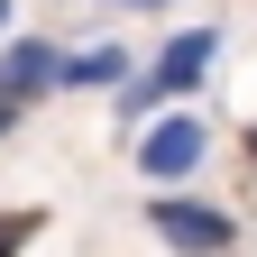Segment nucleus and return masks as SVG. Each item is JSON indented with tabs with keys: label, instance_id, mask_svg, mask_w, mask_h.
<instances>
[{
	"label": "nucleus",
	"instance_id": "1",
	"mask_svg": "<svg viewBox=\"0 0 257 257\" xmlns=\"http://www.w3.org/2000/svg\"><path fill=\"white\" fill-rule=\"evenodd\" d=\"M211 64H220V28H175V37L156 46L147 74H128V83L110 92V119L138 138V128L166 110V101H184V92H202V83H211Z\"/></svg>",
	"mask_w": 257,
	"mask_h": 257
},
{
	"label": "nucleus",
	"instance_id": "2",
	"mask_svg": "<svg viewBox=\"0 0 257 257\" xmlns=\"http://www.w3.org/2000/svg\"><path fill=\"white\" fill-rule=\"evenodd\" d=\"M211 166V119L202 110H156L138 128V184H184Z\"/></svg>",
	"mask_w": 257,
	"mask_h": 257
},
{
	"label": "nucleus",
	"instance_id": "3",
	"mask_svg": "<svg viewBox=\"0 0 257 257\" xmlns=\"http://www.w3.org/2000/svg\"><path fill=\"white\" fill-rule=\"evenodd\" d=\"M147 230L166 239L175 257H230L239 248V220L220 211V202H193V193H156V202H147Z\"/></svg>",
	"mask_w": 257,
	"mask_h": 257
},
{
	"label": "nucleus",
	"instance_id": "4",
	"mask_svg": "<svg viewBox=\"0 0 257 257\" xmlns=\"http://www.w3.org/2000/svg\"><path fill=\"white\" fill-rule=\"evenodd\" d=\"M55 64H64L55 37H10V46H0V110L46 101V92H55Z\"/></svg>",
	"mask_w": 257,
	"mask_h": 257
},
{
	"label": "nucleus",
	"instance_id": "5",
	"mask_svg": "<svg viewBox=\"0 0 257 257\" xmlns=\"http://www.w3.org/2000/svg\"><path fill=\"white\" fill-rule=\"evenodd\" d=\"M128 83V46L101 37V46H83V55H64L55 64V92H119Z\"/></svg>",
	"mask_w": 257,
	"mask_h": 257
},
{
	"label": "nucleus",
	"instance_id": "6",
	"mask_svg": "<svg viewBox=\"0 0 257 257\" xmlns=\"http://www.w3.org/2000/svg\"><path fill=\"white\" fill-rule=\"evenodd\" d=\"M37 230H46V211H0V257H19Z\"/></svg>",
	"mask_w": 257,
	"mask_h": 257
},
{
	"label": "nucleus",
	"instance_id": "7",
	"mask_svg": "<svg viewBox=\"0 0 257 257\" xmlns=\"http://www.w3.org/2000/svg\"><path fill=\"white\" fill-rule=\"evenodd\" d=\"M110 10H166V0H110Z\"/></svg>",
	"mask_w": 257,
	"mask_h": 257
},
{
	"label": "nucleus",
	"instance_id": "8",
	"mask_svg": "<svg viewBox=\"0 0 257 257\" xmlns=\"http://www.w3.org/2000/svg\"><path fill=\"white\" fill-rule=\"evenodd\" d=\"M10 128H19V110H0V138H10Z\"/></svg>",
	"mask_w": 257,
	"mask_h": 257
},
{
	"label": "nucleus",
	"instance_id": "9",
	"mask_svg": "<svg viewBox=\"0 0 257 257\" xmlns=\"http://www.w3.org/2000/svg\"><path fill=\"white\" fill-rule=\"evenodd\" d=\"M0 28H10V0H0Z\"/></svg>",
	"mask_w": 257,
	"mask_h": 257
}]
</instances>
